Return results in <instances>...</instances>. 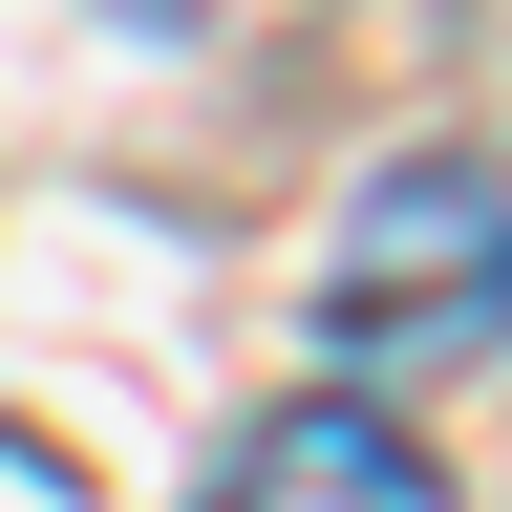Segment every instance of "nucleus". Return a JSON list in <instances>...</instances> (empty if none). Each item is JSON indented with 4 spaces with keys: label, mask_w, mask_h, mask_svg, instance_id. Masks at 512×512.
<instances>
[{
    "label": "nucleus",
    "mask_w": 512,
    "mask_h": 512,
    "mask_svg": "<svg viewBox=\"0 0 512 512\" xmlns=\"http://www.w3.org/2000/svg\"><path fill=\"white\" fill-rule=\"evenodd\" d=\"M320 342L363 384H470L512 363V171L470 150H406L342 192V235H320Z\"/></svg>",
    "instance_id": "nucleus-1"
},
{
    "label": "nucleus",
    "mask_w": 512,
    "mask_h": 512,
    "mask_svg": "<svg viewBox=\"0 0 512 512\" xmlns=\"http://www.w3.org/2000/svg\"><path fill=\"white\" fill-rule=\"evenodd\" d=\"M192 512H448V470H427L384 406H278V427H256Z\"/></svg>",
    "instance_id": "nucleus-2"
}]
</instances>
